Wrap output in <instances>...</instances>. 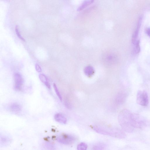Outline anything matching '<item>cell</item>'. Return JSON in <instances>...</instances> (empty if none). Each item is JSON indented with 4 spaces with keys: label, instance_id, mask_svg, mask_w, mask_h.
Masks as SVG:
<instances>
[{
    "label": "cell",
    "instance_id": "cell-1",
    "mask_svg": "<svg viewBox=\"0 0 150 150\" xmlns=\"http://www.w3.org/2000/svg\"><path fill=\"white\" fill-rule=\"evenodd\" d=\"M118 121L124 131L131 133L135 129L139 127L141 123V118L140 115L133 113L129 110L125 109L120 113Z\"/></svg>",
    "mask_w": 150,
    "mask_h": 150
},
{
    "label": "cell",
    "instance_id": "cell-2",
    "mask_svg": "<svg viewBox=\"0 0 150 150\" xmlns=\"http://www.w3.org/2000/svg\"><path fill=\"white\" fill-rule=\"evenodd\" d=\"M93 129L98 133L117 138H125L126 136L125 133L123 131L117 128L96 126L93 127Z\"/></svg>",
    "mask_w": 150,
    "mask_h": 150
},
{
    "label": "cell",
    "instance_id": "cell-3",
    "mask_svg": "<svg viewBox=\"0 0 150 150\" xmlns=\"http://www.w3.org/2000/svg\"><path fill=\"white\" fill-rule=\"evenodd\" d=\"M148 95L145 90H139L136 96V101L139 105L142 106H146L148 104L149 100Z\"/></svg>",
    "mask_w": 150,
    "mask_h": 150
},
{
    "label": "cell",
    "instance_id": "cell-4",
    "mask_svg": "<svg viewBox=\"0 0 150 150\" xmlns=\"http://www.w3.org/2000/svg\"><path fill=\"white\" fill-rule=\"evenodd\" d=\"M57 141L65 145H70L73 143L75 138L73 136L66 134L60 135L57 138Z\"/></svg>",
    "mask_w": 150,
    "mask_h": 150
},
{
    "label": "cell",
    "instance_id": "cell-5",
    "mask_svg": "<svg viewBox=\"0 0 150 150\" xmlns=\"http://www.w3.org/2000/svg\"><path fill=\"white\" fill-rule=\"evenodd\" d=\"M13 79L15 90L21 91L23 83V79L22 76L19 73H16L14 75Z\"/></svg>",
    "mask_w": 150,
    "mask_h": 150
},
{
    "label": "cell",
    "instance_id": "cell-6",
    "mask_svg": "<svg viewBox=\"0 0 150 150\" xmlns=\"http://www.w3.org/2000/svg\"><path fill=\"white\" fill-rule=\"evenodd\" d=\"M142 19V17L141 16L139 19L136 27L132 35V42L133 44L138 40L137 38L140 28L141 26Z\"/></svg>",
    "mask_w": 150,
    "mask_h": 150
},
{
    "label": "cell",
    "instance_id": "cell-7",
    "mask_svg": "<svg viewBox=\"0 0 150 150\" xmlns=\"http://www.w3.org/2000/svg\"><path fill=\"white\" fill-rule=\"evenodd\" d=\"M55 121L60 123L65 124L67 122V119L65 116L61 113H57L54 116Z\"/></svg>",
    "mask_w": 150,
    "mask_h": 150
},
{
    "label": "cell",
    "instance_id": "cell-8",
    "mask_svg": "<svg viewBox=\"0 0 150 150\" xmlns=\"http://www.w3.org/2000/svg\"><path fill=\"white\" fill-rule=\"evenodd\" d=\"M10 110L15 113L19 112L21 110V107L18 103H15L11 104L9 107Z\"/></svg>",
    "mask_w": 150,
    "mask_h": 150
},
{
    "label": "cell",
    "instance_id": "cell-9",
    "mask_svg": "<svg viewBox=\"0 0 150 150\" xmlns=\"http://www.w3.org/2000/svg\"><path fill=\"white\" fill-rule=\"evenodd\" d=\"M85 74L87 76H92L94 73L95 70L93 67L91 66L86 67L84 70Z\"/></svg>",
    "mask_w": 150,
    "mask_h": 150
},
{
    "label": "cell",
    "instance_id": "cell-10",
    "mask_svg": "<svg viewBox=\"0 0 150 150\" xmlns=\"http://www.w3.org/2000/svg\"><path fill=\"white\" fill-rule=\"evenodd\" d=\"M40 81L43 83L48 88L50 89V85L49 82L46 76L44 74H40L39 76Z\"/></svg>",
    "mask_w": 150,
    "mask_h": 150
},
{
    "label": "cell",
    "instance_id": "cell-11",
    "mask_svg": "<svg viewBox=\"0 0 150 150\" xmlns=\"http://www.w3.org/2000/svg\"><path fill=\"white\" fill-rule=\"evenodd\" d=\"M94 1L93 0H86L84 1L78 7L77 10L78 11L81 10L86 6L91 4Z\"/></svg>",
    "mask_w": 150,
    "mask_h": 150
},
{
    "label": "cell",
    "instance_id": "cell-12",
    "mask_svg": "<svg viewBox=\"0 0 150 150\" xmlns=\"http://www.w3.org/2000/svg\"><path fill=\"white\" fill-rule=\"evenodd\" d=\"M134 45L133 52L135 54H137L140 50L139 40H138Z\"/></svg>",
    "mask_w": 150,
    "mask_h": 150
},
{
    "label": "cell",
    "instance_id": "cell-13",
    "mask_svg": "<svg viewBox=\"0 0 150 150\" xmlns=\"http://www.w3.org/2000/svg\"><path fill=\"white\" fill-rule=\"evenodd\" d=\"M105 148V145L102 143L97 144L94 146L92 148V150H104Z\"/></svg>",
    "mask_w": 150,
    "mask_h": 150
},
{
    "label": "cell",
    "instance_id": "cell-14",
    "mask_svg": "<svg viewBox=\"0 0 150 150\" xmlns=\"http://www.w3.org/2000/svg\"><path fill=\"white\" fill-rule=\"evenodd\" d=\"M87 145L86 143L82 142L79 144L77 146L78 150H86Z\"/></svg>",
    "mask_w": 150,
    "mask_h": 150
},
{
    "label": "cell",
    "instance_id": "cell-15",
    "mask_svg": "<svg viewBox=\"0 0 150 150\" xmlns=\"http://www.w3.org/2000/svg\"><path fill=\"white\" fill-rule=\"evenodd\" d=\"M53 86L57 95L60 100L61 101L62 100V97L57 87L56 84L55 83H54Z\"/></svg>",
    "mask_w": 150,
    "mask_h": 150
},
{
    "label": "cell",
    "instance_id": "cell-16",
    "mask_svg": "<svg viewBox=\"0 0 150 150\" xmlns=\"http://www.w3.org/2000/svg\"><path fill=\"white\" fill-rule=\"evenodd\" d=\"M15 31L16 33L17 34L18 37L21 40H22L23 41H25V40L21 35L19 29H18V27L16 26L15 27Z\"/></svg>",
    "mask_w": 150,
    "mask_h": 150
},
{
    "label": "cell",
    "instance_id": "cell-17",
    "mask_svg": "<svg viewBox=\"0 0 150 150\" xmlns=\"http://www.w3.org/2000/svg\"><path fill=\"white\" fill-rule=\"evenodd\" d=\"M35 69L36 71L38 72H40L42 71V69L40 66L38 64H36L35 65Z\"/></svg>",
    "mask_w": 150,
    "mask_h": 150
},
{
    "label": "cell",
    "instance_id": "cell-18",
    "mask_svg": "<svg viewBox=\"0 0 150 150\" xmlns=\"http://www.w3.org/2000/svg\"><path fill=\"white\" fill-rule=\"evenodd\" d=\"M145 32L146 34L150 37V27H147L145 29Z\"/></svg>",
    "mask_w": 150,
    "mask_h": 150
}]
</instances>
